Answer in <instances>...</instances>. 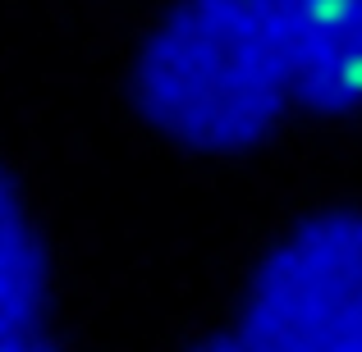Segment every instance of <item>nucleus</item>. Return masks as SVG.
<instances>
[{
	"instance_id": "obj_5",
	"label": "nucleus",
	"mask_w": 362,
	"mask_h": 352,
	"mask_svg": "<svg viewBox=\"0 0 362 352\" xmlns=\"http://www.w3.org/2000/svg\"><path fill=\"white\" fill-rule=\"evenodd\" d=\"M193 352H266V348H257L252 339L243 334V329H230V334H216V339H202Z\"/></svg>"
},
{
	"instance_id": "obj_4",
	"label": "nucleus",
	"mask_w": 362,
	"mask_h": 352,
	"mask_svg": "<svg viewBox=\"0 0 362 352\" xmlns=\"http://www.w3.org/2000/svg\"><path fill=\"white\" fill-rule=\"evenodd\" d=\"M46 307V252L18 188L0 174V352L37 339Z\"/></svg>"
},
{
	"instance_id": "obj_3",
	"label": "nucleus",
	"mask_w": 362,
	"mask_h": 352,
	"mask_svg": "<svg viewBox=\"0 0 362 352\" xmlns=\"http://www.w3.org/2000/svg\"><path fill=\"white\" fill-rule=\"evenodd\" d=\"M293 101L317 115L362 106V0H280Z\"/></svg>"
},
{
	"instance_id": "obj_6",
	"label": "nucleus",
	"mask_w": 362,
	"mask_h": 352,
	"mask_svg": "<svg viewBox=\"0 0 362 352\" xmlns=\"http://www.w3.org/2000/svg\"><path fill=\"white\" fill-rule=\"evenodd\" d=\"M14 352H51V348H42V344L33 339V344H23V348H14Z\"/></svg>"
},
{
	"instance_id": "obj_1",
	"label": "nucleus",
	"mask_w": 362,
	"mask_h": 352,
	"mask_svg": "<svg viewBox=\"0 0 362 352\" xmlns=\"http://www.w3.org/2000/svg\"><path fill=\"white\" fill-rule=\"evenodd\" d=\"M147 128L197 156L247 151L293 106L280 0H175L133 64Z\"/></svg>"
},
{
	"instance_id": "obj_2",
	"label": "nucleus",
	"mask_w": 362,
	"mask_h": 352,
	"mask_svg": "<svg viewBox=\"0 0 362 352\" xmlns=\"http://www.w3.org/2000/svg\"><path fill=\"white\" fill-rule=\"evenodd\" d=\"M239 329L266 352H362V215L293 224L247 279Z\"/></svg>"
}]
</instances>
